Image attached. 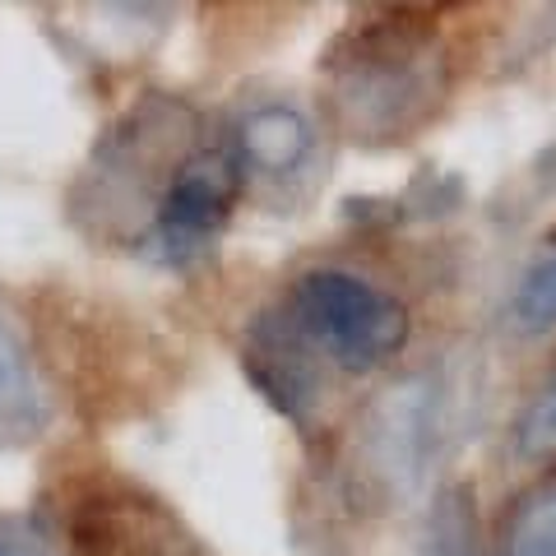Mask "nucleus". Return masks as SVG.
I'll list each match as a JSON object with an SVG mask.
<instances>
[{
    "label": "nucleus",
    "instance_id": "1a4fd4ad",
    "mask_svg": "<svg viewBox=\"0 0 556 556\" xmlns=\"http://www.w3.org/2000/svg\"><path fill=\"white\" fill-rule=\"evenodd\" d=\"M0 556H24V552H20V547H14V543H10V538H0Z\"/></svg>",
    "mask_w": 556,
    "mask_h": 556
},
{
    "label": "nucleus",
    "instance_id": "f257e3e1",
    "mask_svg": "<svg viewBox=\"0 0 556 556\" xmlns=\"http://www.w3.org/2000/svg\"><path fill=\"white\" fill-rule=\"evenodd\" d=\"M298 320L311 339L348 371H371L408 339V311L367 278L343 269H316L298 283Z\"/></svg>",
    "mask_w": 556,
    "mask_h": 556
},
{
    "label": "nucleus",
    "instance_id": "20e7f679",
    "mask_svg": "<svg viewBox=\"0 0 556 556\" xmlns=\"http://www.w3.org/2000/svg\"><path fill=\"white\" fill-rule=\"evenodd\" d=\"M306 153H311V126L292 108H260L241 121V159L255 172L283 177V172L306 163Z\"/></svg>",
    "mask_w": 556,
    "mask_h": 556
},
{
    "label": "nucleus",
    "instance_id": "0eeeda50",
    "mask_svg": "<svg viewBox=\"0 0 556 556\" xmlns=\"http://www.w3.org/2000/svg\"><path fill=\"white\" fill-rule=\"evenodd\" d=\"M28 404H33V390H28L24 362L14 353L10 334L0 329V422H20V417H28Z\"/></svg>",
    "mask_w": 556,
    "mask_h": 556
},
{
    "label": "nucleus",
    "instance_id": "7ed1b4c3",
    "mask_svg": "<svg viewBox=\"0 0 556 556\" xmlns=\"http://www.w3.org/2000/svg\"><path fill=\"white\" fill-rule=\"evenodd\" d=\"M232 208V181L223 163H190L177 172L163 200V232L177 241H200L223 228Z\"/></svg>",
    "mask_w": 556,
    "mask_h": 556
},
{
    "label": "nucleus",
    "instance_id": "f03ea898",
    "mask_svg": "<svg viewBox=\"0 0 556 556\" xmlns=\"http://www.w3.org/2000/svg\"><path fill=\"white\" fill-rule=\"evenodd\" d=\"M75 556H195L181 529L135 492H98L70 519Z\"/></svg>",
    "mask_w": 556,
    "mask_h": 556
},
{
    "label": "nucleus",
    "instance_id": "423d86ee",
    "mask_svg": "<svg viewBox=\"0 0 556 556\" xmlns=\"http://www.w3.org/2000/svg\"><path fill=\"white\" fill-rule=\"evenodd\" d=\"M501 556H556V486L525 501V510L510 519Z\"/></svg>",
    "mask_w": 556,
    "mask_h": 556
},
{
    "label": "nucleus",
    "instance_id": "6e6552de",
    "mask_svg": "<svg viewBox=\"0 0 556 556\" xmlns=\"http://www.w3.org/2000/svg\"><path fill=\"white\" fill-rule=\"evenodd\" d=\"M519 450L525 455H552L556 450V376L529 404V413L519 417Z\"/></svg>",
    "mask_w": 556,
    "mask_h": 556
},
{
    "label": "nucleus",
    "instance_id": "39448f33",
    "mask_svg": "<svg viewBox=\"0 0 556 556\" xmlns=\"http://www.w3.org/2000/svg\"><path fill=\"white\" fill-rule=\"evenodd\" d=\"M510 316L519 329H552L556 325V247H547L529 265V274L519 278Z\"/></svg>",
    "mask_w": 556,
    "mask_h": 556
}]
</instances>
